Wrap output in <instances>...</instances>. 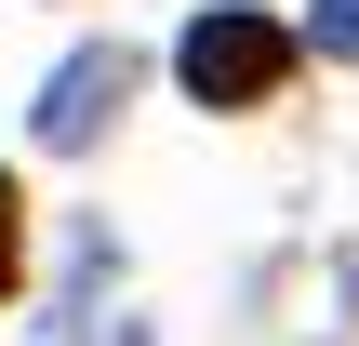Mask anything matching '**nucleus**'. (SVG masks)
<instances>
[{"mask_svg":"<svg viewBox=\"0 0 359 346\" xmlns=\"http://www.w3.org/2000/svg\"><path fill=\"white\" fill-rule=\"evenodd\" d=\"M293 40H306V53H333V67H359V0H320Z\"/></svg>","mask_w":359,"mask_h":346,"instance_id":"nucleus-3","label":"nucleus"},{"mask_svg":"<svg viewBox=\"0 0 359 346\" xmlns=\"http://www.w3.org/2000/svg\"><path fill=\"white\" fill-rule=\"evenodd\" d=\"M293 67H306V40H293L280 13H253V0H213V13H187V27H173V80H187V107H213V120L280 107V93H293Z\"/></svg>","mask_w":359,"mask_h":346,"instance_id":"nucleus-1","label":"nucleus"},{"mask_svg":"<svg viewBox=\"0 0 359 346\" xmlns=\"http://www.w3.org/2000/svg\"><path fill=\"white\" fill-rule=\"evenodd\" d=\"M120 93H133V53H120V40H80V53H67V67L40 80V107H27V133H40V147L67 160V147H93V133L120 120Z\"/></svg>","mask_w":359,"mask_h":346,"instance_id":"nucleus-2","label":"nucleus"},{"mask_svg":"<svg viewBox=\"0 0 359 346\" xmlns=\"http://www.w3.org/2000/svg\"><path fill=\"white\" fill-rule=\"evenodd\" d=\"M13 280H27V187L0 173V293H13Z\"/></svg>","mask_w":359,"mask_h":346,"instance_id":"nucleus-4","label":"nucleus"}]
</instances>
